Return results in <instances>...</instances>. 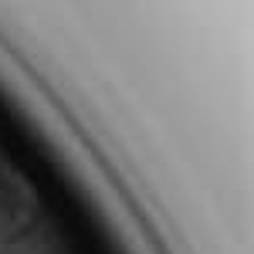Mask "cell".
Here are the masks:
<instances>
[{"mask_svg":"<svg viewBox=\"0 0 254 254\" xmlns=\"http://www.w3.org/2000/svg\"><path fill=\"white\" fill-rule=\"evenodd\" d=\"M41 207L34 190L0 159V248H14L38 231Z\"/></svg>","mask_w":254,"mask_h":254,"instance_id":"1","label":"cell"},{"mask_svg":"<svg viewBox=\"0 0 254 254\" xmlns=\"http://www.w3.org/2000/svg\"><path fill=\"white\" fill-rule=\"evenodd\" d=\"M0 254H27V251H14V248H0Z\"/></svg>","mask_w":254,"mask_h":254,"instance_id":"2","label":"cell"}]
</instances>
